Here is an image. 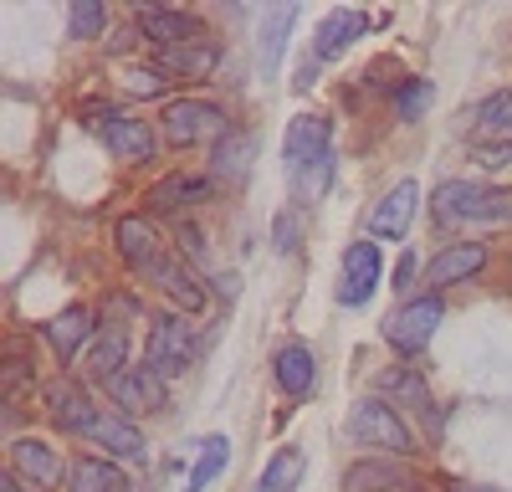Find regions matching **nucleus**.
<instances>
[{
  "label": "nucleus",
  "instance_id": "obj_1",
  "mask_svg": "<svg viewBox=\"0 0 512 492\" xmlns=\"http://www.w3.org/2000/svg\"><path fill=\"white\" fill-rule=\"evenodd\" d=\"M436 226H512V185L487 180H446L431 190Z\"/></svg>",
  "mask_w": 512,
  "mask_h": 492
},
{
  "label": "nucleus",
  "instance_id": "obj_2",
  "mask_svg": "<svg viewBox=\"0 0 512 492\" xmlns=\"http://www.w3.org/2000/svg\"><path fill=\"white\" fill-rule=\"evenodd\" d=\"M349 441L374 446V451H384V457H400V462L415 457V431L405 426L400 405H390L384 395L354 400V410H349Z\"/></svg>",
  "mask_w": 512,
  "mask_h": 492
},
{
  "label": "nucleus",
  "instance_id": "obj_3",
  "mask_svg": "<svg viewBox=\"0 0 512 492\" xmlns=\"http://www.w3.org/2000/svg\"><path fill=\"white\" fill-rule=\"evenodd\" d=\"M231 129H236V123L226 118V108L205 103V98H175L164 108V118H159V134L175 149H190L200 139H226Z\"/></svg>",
  "mask_w": 512,
  "mask_h": 492
},
{
  "label": "nucleus",
  "instance_id": "obj_4",
  "mask_svg": "<svg viewBox=\"0 0 512 492\" xmlns=\"http://www.w3.org/2000/svg\"><path fill=\"white\" fill-rule=\"evenodd\" d=\"M144 364L164 380H180L185 369L195 364V328L185 313H159L149 328V344H144Z\"/></svg>",
  "mask_w": 512,
  "mask_h": 492
},
{
  "label": "nucleus",
  "instance_id": "obj_5",
  "mask_svg": "<svg viewBox=\"0 0 512 492\" xmlns=\"http://www.w3.org/2000/svg\"><path fill=\"white\" fill-rule=\"evenodd\" d=\"M441 318H446V303L436 293H425V298L405 303L390 323H384V344H390L395 354H420L425 344H431V334L441 328Z\"/></svg>",
  "mask_w": 512,
  "mask_h": 492
},
{
  "label": "nucleus",
  "instance_id": "obj_6",
  "mask_svg": "<svg viewBox=\"0 0 512 492\" xmlns=\"http://www.w3.org/2000/svg\"><path fill=\"white\" fill-rule=\"evenodd\" d=\"M379 272H384V257L374 241H349L344 246V262H338V303L344 308H364L379 287Z\"/></svg>",
  "mask_w": 512,
  "mask_h": 492
},
{
  "label": "nucleus",
  "instance_id": "obj_7",
  "mask_svg": "<svg viewBox=\"0 0 512 492\" xmlns=\"http://www.w3.org/2000/svg\"><path fill=\"white\" fill-rule=\"evenodd\" d=\"M108 395L118 400L123 416H154V410H164V405H169V380H164V375H154L149 364H128L123 375L108 385Z\"/></svg>",
  "mask_w": 512,
  "mask_h": 492
},
{
  "label": "nucleus",
  "instance_id": "obj_8",
  "mask_svg": "<svg viewBox=\"0 0 512 492\" xmlns=\"http://www.w3.org/2000/svg\"><path fill=\"white\" fill-rule=\"evenodd\" d=\"M134 26H139V36L149 41L154 52H175V47H185V41H200V36H205V31H200V16H190V11H164V6H139Z\"/></svg>",
  "mask_w": 512,
  "mask_h": 492
},
{
  "label": "nucleus",
  "instance_id": "obj_9",
  "mask_svg": "<svg viewBox=\"0 0 512 492\" xmlns=\"http://www.w3.org/2000/svg\"><path fill=\"white\" fill-rule=\"evenodd\" d=\"M210 190H216V180H210V175H185V170H175V175H164L159 185H149L144 211H149V216H180V211H190V205H205Z\"/></svg>",
  "mask_w": 512,
  "mask_h": 492
},
{
  "label": "nucleus",
  "instance_id": "obj_10",
  "mask_svg": "<svg viewBox=\"0 0 512 492\" xmlns=\"http://www.w3.org/2000/svg\"><path fill=\"white\" fill-rule=\"evenodd\" d=\"M98 139L123 164H149L154 149H159L154 123H144V118H108V123H98Z\"/></svg>",
  "mask_w": 512,
  "mask_h": 492
},
{
  "label": "nucleus",
  "instance_id": "obj_11",
  "mask_svg": "<svg viewBox=\"0 0 512 492\" xmlns=\"http://www.w3.org/2000/svg\"><path fill=\"white\" fill-rule=\"evenodd\" d=\"M415 211H420V185H415V180H400V185L369 211V231H374L379 241H405V231L415 226Z\"/></svg>",
  "mask_w": 512,
  "mask_h": 492
},
{
  "label": "nucleus",
  "instance_id": "obj_12",
  "mask_svg": "<svg viewBox=\"0 0 512 492\" xmlns=\"http://www.w3.org/2000/svg\"><path fill=\"white\" fill-rule=\"evenodd\" d=\"M344 492H420V482L400 457H369L344 472Z\"/></svg>",
  "mask_w": 512,
  "mask_h": 492
},
{
  "label": "nucleus",
  "instance_id": "obj_13",
  "mask_svg": "<svg viewBox=\"0 0 512 492\" xmlns=\"http://www.w3.org/2000/svg\"><path fill=\"white\" fill-rule=\"evenodd\" d=\"M272 380L287 400H308L318 390V354L308 344H282L272 354Z\"/></svg>",
  "mask_w": 512,
  "mask_h": 492
},
{
  "label": "nucleus",
  "instance_id": "obj_14",
  "mask_svg": "<svg viewBox=\"0 0 512 492\" xmlns=\"http://www.w3.org/2000/svg\"><path fill=\"white\" fill-rule=\"evenodd\" d=\"M144 277H149V282H154L159 293H164L169 303H175L185 318L205 308V287H200V277L185 267V257H159V262H154Z\"/></svg>",
  "mask_w": 512,
  "mask_h": 492
},
{
  "label": "nucleus",
  "instance_id": "obj_15",
  "mask_svg": "<svg viewBox=\"0 0 512 492\" xmlns=\"http://www.w3.org/2000/svg\"><path fill=\"white\" fill-rule=\"evenodd\" d=\"M128 349H134L128 328H123V323H103V334L88 344V354H82V369H88V380L113 385L123 369H128Z\"/></svg>",
  "mask_w": 512,
  "mask_h": 492
},
{
  "label": "nucleus",
  "instance_id": "obj_16",
  "mask_svg": "<svg viewBox=\"0 0 512 492\" xmlns=\"http://www.w3.org/2000/svg\"><path fill=\"white\" fill-rule=\"evenodd\" d=\"M333 144H328V118H318V113H297L292 123H287V134H282V159H287V175H297L308 159H318V154H328Z\"/></svg>",
  "mask_w": 512,
  "mask_h": 492
},
{
  "label": "nucleus",
  "instance_id": "obj_17",
  "mask_svg": "<svg viewBox=\"0 0 512 492\" xmlns=\"http://www.w3.org/2000/svg\"><path fill=\"white\" fill-rule=\"evenodd\" d=\"M487 267V246L482 241H456V246H441L425 267V287H451V282H466Z\"/></svg>",
  "mask_w": 512,
  "mask_h": 492
},
{
  "label": "nucleus",
  "instance_id": "obj_18",
  "mask_svg": "<svg viewBox=\"0 0 512 492\" xmlns=\"http://www.w3.org/2000/svg\"><path fill=\"white\" fill-rule=\"evenodd\" d=\"M379 395L390 400V405H410L425 426H436V421H441V416H436L431 390H425V380H420V369H410V364L384 369V375H379Z\"/></svg>",
  "mask_w": 512,
  "mask_h": 492
},
{
  "label": "nucleus",
  "instance_id": "obj_19",
  "mask_svg": "<svg viewBox=\"0 0 512 492\" xmlns=\"http://www.w3.org/2000/svg\"><path fill=\"white\" fill-rule=\"evenodd\" d=\"M47 416H52V426L67 431V436H88V426L98 421V405L82 395V385L57 380V385L47 390Z\"/></svg>",
  "mask_w": 512,
  "mask_h": 492
},
{
  "label": "nucleus",
  "instance_id": "obj_20",
  "mask_svg": "<svg viewBox=\"0 0 512 492\" xmlns=\"http://www.w3.org/2000/svg\"><path fill=\"white\" fill-rule=\"evenodd\" d=\"M369 31V16L364 11H328L313 31V57L318 62H333V57H344L354 41Z\"/></svg>",
  "mask_w": 512,
  "mask_h": 492
},
{
  "label": "nucleus",
  "instance_id": "obj_21",
  "mask_svg": "<svg viewBox=\"0 0 512 492\" xmlns=\"http://www.w3.org/2000/svg\"><path fill=\"white\" fill-rule=\"evenodd\" d=\"M88 441H98L103 451H113V457H123V462H149V441L128 416H103L98 410V421L88 426Z\"/></svg>",
  "mask_w": 512,
  "mask_h": 492
},
{
  "label": "nucleus",
  "instance_id": "obj_22",
  "mask_svg": "<svg viewBox=\"0 0 512 492\" xmlns=\"http://www.w3.org/2000/svg\"><path fill=\"white\" fill-rule=\"evenodd\" d=\"M41 334H47L52 354L67 364L82 344H93V339H98V334H93V308H88V303H72V308H62L47 328H41Z\"/></svg>",
  "mask_w": 512,
  "mask_h": 492
},
{
  "label": "nucleus",
  "instance_id": "obj_23",
  "mask_svg": "<svg viewBox=\"0 0 512 492\" xmlns=\"http://www.w3.org/2000/svg\"><path fill=\"white\" fill-rule=\"evenodd\" d=\"M11 467L26 482H36V487H62V457H57L47 441H36V436L11 441Z\"/></svg>",
  "mask_w": 512,
  "mask_h": 492
},
{
  "label": "nucleus",
  "instance_id": "obj_24",
  "mask_svg": "<svg viewBox=\"0 0 512 492\" xmlns=\"http://www.w3.org/2000/svg\"><path fill=\"white\" fill-rule=\"evenodd\" d=\"M67 492H134V482L108 457H77L67 467Z\"/></svg>",
  "mask_w": 512,
  "mask_h": 492
},
{
  "label": "nucleus",
  "instance_id": "obj_25",
  "mask_svg": "<svg viewBox=\"0 0 512 492\" xmlns=\"http://www.w3.org/2000/svg\"><path fill=\"white\" fill-rule=\"evenodd\" d=\"M216 62H221V47H216L210 36L185 41V47H175V52H159V72H164V77H185V82L210 77V72H216Z\"/></svg>",
  "mask_w": 512,
  "mask_h": 492
},
{
  "label": "nucleus",
  "instance_id": "obj_26",
  "mask_svg": "<svg viewBox=\"0 0 512 492\" xmlns=\"http://www.w3.org/2000/svg\"><path fill=\"white\" fill-rule=\"evenodd\" d=\"M113 241H118L123 262L139 267V272H149V267L164 257V252H159V236H154V226H149L144 216H123V221L113 226Z\"/></svg>",
  "mask_w": 512,
  "mask_h": 492
},
{
  "label": "nucleus",
  "instance_id": "obj_27",
  "mask_svg": "<svg viewBox=\"0 0 512 492\" xmlns=\"http://www.w3.org/2000/svg\"><path fill=\"white\" fill-rule=\"evenodd\" d=\"M251 134L246 129H231L226 139H216V154H210V180L221 185H241L251 175Z\"/></svg>",
  "mask_w": 512,
  "mask_h": 492
},
{
  "label": "nucleus",
  "instance_id": "obj_28",
  "mask_svg": "<svg viewBox=\"0 0 512 492\" xmlns=\"http://www.w3.org/2000/svg\"><path fill=\"white\" fill-rule=\"evenodd\" d=\"M472 129L487 134L492 144H512V88H497L472 108Z\"/></svg>",
  "mask_w": 512,
  "mask_h": 492
},
{
  "label": "nucleus",
  "instance_id": "obj_29",
  "mask_svg": "<svg viewBox=\"0 0 512 492\" xmlns=\"http://www.w3.org/2000/svg\"><path fill=\"white\" fill-rule=\"evenodd\" d=\"M303 472H308V457L297 446H282V451H272V457H267L262 477H256V492H297Z\"/></svg>",
  "mask_w": 512,
  "mask_h": 492
},
{
  "label": "nucleus",
  "instance_id": "obj_30",
  "mask_svg": "<svg viewBox=\"0 0 512 492\" xmlns=\"http://www.w3.org/2000/svg\"><path fill=\"white\" fill-rule=\"evenodd\" d=\"M226 462H231V441H226V436H205L200 451H195V467H190V477H185V492H205L210 482L226 472Z\"/></svg>",
  "mask_w": 512,
  "mask_h": 492
},
{
  "label": "nucleus",
  "instance_id": "obj_31",
  "mask_svg": "<svg viewBox=\"0 0 512 492\" xmlns=\"http://www.w3.org/2000/svg\"><path fill=\"white\" fill-rule=\"evenodd\" d=\"M297 26V6H272L267 21H262V72L272 77L277 62H282V47H287V31Z\"/></svg>",
  "mask_w": 512,
  "mask_h": 492
},
{
  "label": "nucleus",
  "instance_id": "obj_32",
  "mask_svg": "<svg viewBox=\"0 0 512 492\" xmlns=\"http://www.w3.org/2000/svg\"><path fill=\"white\" fill-rule=\"evenodd\" d=\"M333 170H338V164H333V149H328V154H318V159H308L303 170L292 175V195L303 200V205L323 200V195H328V185H333Z\"/></svg>",
  "mask_w": 512,
  "mask_h": 492
},
{
  "label": "nucleus",
  "instance_id": "obj_33",
  "mask_svg": "<svg viewBox=\"0 0 512 492\" xmlns=\"http://www.w3.org/2000/svg\"><path fill=\"white\" fill-rule=\"evenodd\" d=\"M67 26H72V41H93V36L108 31V6L103 0H77L67 11Z\"/></svg>",
  "mask_w": 512,
  "mask_h": 492
},
{
  "label": "nucleus",
  "instance_id": "obj_34",
  "mask_svg": "<svg viewBox=\"0 0 512 492\" xmlns=\"http://www.w3.org/2000/svg\"><path fill=\"white\" fill-rule=\"evenodd\" d=\"M425 103H431V82H425V77H410L405 88L395 93V113H400V118H415Z\"/></svg>",
  "mask_w": 512,
  "mask_h": 492
},
{
  "label": "nucleus",
  "instance_id": "obj_35",
  "mask_svg": "<svg viewBox=\"0 0 512 492\" xmlns=\"http://www.w3.org/2000/svg\"><path fill=\"white\" fill-rule=\"evenodd\" d=\"M128 93H139V98H159V93H169V77H164L159 67H134V72H128Z\"/></svg>",
  "mask_w": 512,
  "mask_h": 492
},
{
  "label": "nucleus",
  "instance_id": "obj_36",
  "mask_svg": "<svg viewBox=\"0 0 512 492\" xmlns=\"http://www.w3.org/2000/svg\"><path fill=\"white\" fill-rule=\"evenodd\" d=\"M472 159L482 164V170L502 175V170H512V144H477V149H472Z\"/></svg>",
  "mask_w": 512,
  "mask_h": 492
},
{
  "label": "nucleus",
  "instance_id": "obj_37",
  "mask_svg": "<svg viewBox=\"0 0 512 492\" xmlns=\"http://www.w3.org/2000/svg\"><path fill=\"white\" fill-rule=\"evenodd\" d=\"M415 267H420V257H415V252H405V257L395 262V277H390V287H395V293H405V287H410Z\"/></svg>",
  "mask_w": 512,
  "mask_h": 492
},
{
  "label": "nucleus",
  "instance_id": "obj_38",
  "mask_svg": "<svg viewBox=\"0 0 512 492\" xmlns=\"http://www.w3.org/2000/svg\"><path fill=\"white\" fill-rule=\"evenodd\" d=\"M190 252V262H200L205 257V236L195 231V226H180V257Z\"/></svg>",
  "mask_w": 512,
  "mask_h": 492
},
{
  "label": "nucleus",
  "instance_id": "obj_39",
  "mask_svg": "<svg viewBox=\"0 0 512 492\" xmlns=\"http://www.w3.org/2000/svg\"><path fill=\"white\" fill-rule=\"evenodd\" d=\"M313 77H318V57H303V62H297V82H292V88H297V93H308V88H313Z\"/></svg>",
  "mask_w": 512,
  "mask_h": 492
},
{
  "label": "nucleus",
  "instance_id": "obj_40",
  "mask_svg": "<svg viewBox=\"0 0 512 492\" xmlns=\"http://www.w3.org/2000/svg\"><path fill=\"white\" fill-rule=\"evenodd\" d=\"M292 241H297V226H292V211L277 216V252H292Z\"/></svg>",
  "mask_w": 512,
  "mask_h": 492
},
{
  "label": "nucleus",
  "instance_id": "obj_41",
  "mask_svg": "<svg viewBox=\"0 0 512 492\" xmlns=\"http://www.w3.org/2000/svg\"><path fill=\"white\" fill-rule=\"evenodd\" d=\"M0 492H21V482H16V472H6V477H0Z\"/></svg>",
  "mask_w": 512,
  "mask_h": 492
}]
</instances>
